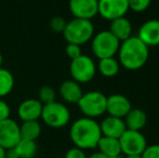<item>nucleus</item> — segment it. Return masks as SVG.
Here are the masks:
<instances>
[{
  "label": "nucleus",
  "instance_id": "obj_16",
  "mask_svg": "<svg viewBox=\"0 0 159 158\" xmlns=\"http://www.w3.org/2000/svg\"><path fill=\"white\" fill-rule=\"evenodd\" d=\"M59 94L62 100L68 104H77L80 97L84 94V91L80 84L73 79L65 80L61 84L59 88Z\"/></svg>",
  "mask_w": 159,
  "mask_h": 158
},
{
  "label": "nucleus",
  "instance_id": "obj_10",
  "mask_svg": "<svg viewBox=\"0 0 159 158\" xmlns=\"http://www.w3.org/2000/svg\"><path fill=\"white\" fill-rule=\"evenodd\" d=\"M20 140V124L15 120L8 118L0 121V146L10 150L19 143Z\"/></svg>",
  "mask_w": 159,
  "mask_h": 158
},
{
  "label": "nucleus",
  "instance_id": "obj_31",
  "mask_svg": "<svg viewBox=\"0 0 159 158\" xmlns=\"http://www.w3.org/2000/svg\"><path fill=\"white\" fill-rule=\"evenodd\" d=\"M88 158H109V157H107L106 155H104L103 153H101L98 151V152L92 153L90 156H88Z\"/></svg>",
  "mask_w": 159,
  "mask_h": 158
},
{
  "label": "nucleus",
  "instance_id": "obj_4",
  "mask_svg": "<svg viewBox=\"0 0 159 158\" xmlns=\"http://www.w3.org/2000/svg\"><path fill=\"white\" fill-rule=\"evenodd\" d=\"M107 97L101 91H89L82 94L77 105L84 117L96 119L106 114Z\"/></svg>",
  "mask_w": 159,
  "mask_h": 158
},
{
  "label": "nucleus",
  "instance_id": "obj_1",
  "mask_svg": "<svg viewBox=\"0 0 159 158\" xmlns=\"http://www.w3.org/2000/svg\"><path fill=\"white\" fill-rule=\"evenodd\" d=\"M69 138L76 147L84 151L94 150L102 138L100 122L88 117L76 119L69 129Z\"/></svg>",
  "mask_w": 159,
  "mask_h": 158
},
{
  "label": "nucleus",
  "instance_id": "obj_14",
  "mask_svg": "<svg viewBox=\"0 0 159 158\" xmlns=\"http://www.w3.org/2000/svg\"><path fill=\"white\" fill-rule=\"evenodd\" d=\"M100 128L103 137L114 138V139H119L124 134L125 131L127 130L124 119L109 116V115L101 120Z\"/></svg>",
  "mask_w": 159,
  "mask_h": 158
},
{
  "label": "nucleus",
  "instance_id": "obj_8",
  "mask_svg": "<svg viewBox=\"0 0 159 158\" xmlns=\"http://www.w3.org/2000/svg\"><path fill=\"white\" fill-rule=\"evenodd\" d=\"M121 154L127 155H142L147 147V141L145 135L141 131H134L127 129L124 134L119 138Z\"/></svg>",
  "mask_w": 159,
  "mask_h": 158
},
{
  "label": "nucleus",
  "instance_id": "obj_24",
  "mask_svg": "<svg viewBox=\"0 0 159 158\" xmlns=\"http://www.w3.org/2000/svg\"><path fill=\"white\" fill-rule=\"evenodd\" d=\"M55 97H57V92L55 90L50 86H42L39 89V92H38V100L42 103V105L44 104L52 103L55 101Z\"/></svg>",
  "mask_w": 159,
  "mask_h": 158
},
{
  "label": "nucleus",
  "instance_id": "obj_26",
  "mask_svg": "<svg viewBox=\"0 0 159 158\" xmlns=\"http://www.w3.org/2000/svg\"><path fill=\"white\" fill-rule=\"evenodd\" d=\"M67 21L62 16H54L50 21V28L57 34H63Z\"/></svg>",
  "mask_w": 159,
  "mask_h": 158
},
{
  "label": "nucleus",
  "instance_id": "obj_2",
  "mask_svg": "<svg viewBox=\"0 0 159 158\" xmlns=\"http://www.w3.org/2000/svg\"><path fill=\"white\" fill-rule=\"evenodd\" d=\"M117 55L121 67L128 70H138L148 61L149 48L136 36H131L120 42Z\"/></svg>",
  "mask_w": 159,
  "mask_h": 158
},
{
  "label": "nucleus",
  "instance_id": "obj_32",
  "mask_svg": "<svg viewBox=\"0 0 159 158\" xmlns=\"http://www.w3.org/2000/svg\"><path fill=\"white\" fill-rule=\"evenodd\" d=\"M6 155H7V150L2 147V146H0V158H6Z\"/></svg>",
  "mask_w": 159,
  "mask_h": 158
},
{
  "label": "nucleus",
  "instance_id": "obj_5",
  "mask_svg": "<svg viewBox=\"0 0 159 158\" xmlns=\"http://www.w3.org/2000/svg\"><path fill=\"white\" fill-rule=\"evenodd\" d=\"M120 41L108 29L94 34L91 39V50L96 59L114 57L118 52Z\"/></svg>",
  "mask_w": 159,
  "mask_h": 158
},
{
  "label": "nucleus",
  "instance_id": "obj_21",
  "mask_svg": "<svg viewBox=\"0 0 159 158\" xmlns=\"http://www.w3.org/2000/svg\"><path fill=\"white\" fill-rule=\"evenodd\" d=\"M20 134L23 140L36 141L41 134V124L38 120L22 121L20 124Z\"/></svg>",
  "mask_w": 159,
  "mask_h": 158
},
{
  "label": "nucleus",
  "instance_id": "obj_11",
  "mask_svg": "<svg viewBox=\"0 0 159 158\" xmlns=\"http://www.w3.org/2000/svg\"><path fill=\"white\" fill-rule=\"evenodd\" d=\"M131 102L126 95L120 94V93H113L109 97H107L106 113L109 116L124 119L128 113L131 111Z\"/></svg>",
  "mask_w": 159,
  "mask_h": 158
},
{
  "label": "nucleus",
  "instance_id": "obj_18",
  "mask_svg": "<svg viewBox=\"0 0 159 158\" xmlns=\"http://www.w3.org/2000/svg\"><path fill=\"white\" fill-rule=\"evenodd\" d=\"M127 129L141 131L147 124V115L141 108H131L127 116L124 118Z\"/></svg>",
  "mask_w": 159,
  "mask_h": 158
},
{
  "label": "nucleus",
  "instance_id": "obj_12",
  "mask_svg": "<svg viewBox=\"0 0 159 158\" xmlns=\"http://www.w3.org/2000/svg\"><path fill=\"white\" fill-rule=\"evenodd\" d=\"M69 11L76 19L92 20L98 15V0H69Z\"/></svg>",
  "mask_w": 159,
  "mask_h": 158
},
{
  "label": "nucleus",
  "instance_id": "obj_13",
  "mask_svg": "<svg viewBox=\"0 0 159 158\" xmlns=\"http://www.w3.org/2000/svg\"><path fill=\"white\" fill-rule=\"evenodd\" d=\"M136 37L148 48L159 46V20L153 19L144 22L139 28Z\"/></svg>",
  "mask_w": 159,
  "mask_h": 158
},
{
  "label": "nucleus",
  "instance_id": "obj_30",
  "mask_svg": "<svg viewBox=\"0 0 159 158\" xmlns=\"http://www.w3.org/2000/svg\"><path fill=\"white\" fill-rule=\"evenodd\" d=\"M11 115V108L9 104L6 101L0 99V121L10 118Z\"/></svg>",
  "mask_w": 159,
  "mask_h": 158
},
{
  "label": "nucleus",
  "instance_id": "obj_7",
  "mask_svg": "<svg viewBox=\"0 0 159 158\" xmlns=\"http://www.w3.org/2000/svg\"><path fill=\"white\" fill-rule=\"evenodd\" d=\"M69 74L71 79L78 84H88L94 78L96 74V64L94 60L86 54L70 60Z\"/></svg>",
  "mask_w": 159,
  "mask_h": 158
},
{
  "label": "nucleus",
  "instance_id": "obj_34",
  "mask_svg": "<svg viewBox=\"0 0 159 158\" xmlns=\"http://www.w3.org/2000/svg\"><path fill=\"white\" fill-rule=\"evenodd\" d=\"M2 63H3V56H2L1 53H0V68L2 67Z\"/></svg>",
  "mask_w": 159,
  "mask_h": 158
},
{
  "label": "nucleus",
  "instance_id": "obj_3",
  "mask_svg": "<svg viewBox=\"0 0 159 158\" xmlns=\"http://www.w3.org/2000/svg\"><path fill=\"white\" fill-rule=\"evenodd\" d=\"M94 34V25L90 20L74 17L73 20L67 22L62 35L64 36V39L66 40L67 43L82 46L91 41Z\"/></svg>",
  "mask_w": 159,
  "mask_h": 158
},
{
  "label": "nucleus",
  "instance_id": "obj_22",
  "mask_svg": "<svg viewBox=\"0 0 159 158\" xmlns=\"http://www.w3.org/2000/svg\"><path fill=\"white\" fill-rule=\"evenodd\" d=\"M13 148L17 158H35L38 152V145L36 141L23 139L20 140V142Z\"/></svg>",
  "mask_w": 159,
  "mask_h": 158
},
{
  "label": "nucleus",
  "instance_id": "obj_33",
  "mask_svg": "<svg viewBox=\"0 0 159 158\" xmlns=\"http://www.w3.org/2000/svg\"><path fill=\"white\" fill-rule=\"evenodd\" d=\"M124 158H142L141 155H127V156H124Z\"/></svg>",
  "mask_w": 159,
  "mask_h": 158
},
{
  "label": "nucleus",
  "instance_id": "obj_27",
  "mask_svg": "<svg viewBox=\"0 0 159 158\" xmlns=\"http://www.w3.org/2000/svg\"><path fill=\"white\" fill-rule=\"evenodd\" d=\"M65 53L70 60H74L76 57L80 56L82 54L81 46H78L75 43H67L66 48H65Z\"/></svg>",
  "mask_w": 159,
  "mask_h": 158
},
{
  "label": "nucleus",
  "instance_id": "obj_25",
  "mask_svg": "<svg viewBox=\"0 0 159 158\" xmlns=\"http://www.w3.org/2000/svg\"><path fill=\"white\" fill-rule=\"evenodd\" d=\"M152 4V0H128L129 10L135 13H141L146 11Z\"/></svg>",
  "mask_w": 159,
  "mask_h": 158
},
{
  "label": "nucleus",
  "instance_id": "obj_23",
  "mask_svg": "<svg viewBox=\"0 0 159 158\" xmlns=\"http://www.w3.org/2000/svg\"><path fill=\"white\" fill-rule=\"evenodd\" d=\"M14 88V77L7 68H0V97H4Z\"/></svg>",
  "mask_w": 159,
  "mask_h": 158
},
{
  "label": "nucleus",
  "instance_id": "obj_19",
  "mask_svg": "<svg viewBox=\"0 0 159 158\" xmlns=\"http://www.w3.org/2000/svg\"><path fill=\"white\" fill-rule=\"evenodd\" d=\"M98 152L103 153L109 158H115L120 156L121 154V147H120L119 139H114V138L103 137L100 139L98 143Z\"/></svg>",
  "mask_w": 159,
  "mask_h": 158
},
{
  "label": "nucleus",
  "instance_id": "obj_28",
  "mask_svg": "<svg viewBox=\"0 0 159 158\" xmlns=\"http://www.w3.org/2000/svg\"><path fill=\"white\" fill-rule=\"evenodd\" d=\"M141 156L142 158H159V144L147 145Z\"/></svg>",
  "mask_w": 159,
  "mask_h": 158
},
{
  "label": "nucleus",
  "instance_id": "obj_17",
  "mask_svg": "<svg viewBox=\"0 0 159 158\" xmlns=\"http://www.w3.org/2000/svg\"><path fill=\"white\" fill-rule=\"evenodd\" d=\"M108 30L121 42L132 36L133 27L130 20L127 19V16H122L111 21Z\"/></svg>",
  "mask_w": 159,
  "mask_h": 158
},
{
  "label": "nucleus",
  "instance_id": "obj_20",
  "mask_svg": "<svg viewBox=\"0 0 159 158\" xmlns=\"http://www.w3.org/2000/svg\"><path fill=\"white\" fill-rule=\"evenodd\" d=\"M120 67L121 66L115 56L101 59L98 60V64H96V70H98V73L106 78H113V77L117 76Z\"/></svg>",
  "mask_w": 159,
  "mask_h": 158
},
{
  "label": "nucleus",
  "instance_id": "obj_15",
  "mask_svg": "<svg viewBox=\"0 0 159 158\" xmlns=\"http://www.w3.org/2000/svg\"><path fill=\"white\" fill-rule=\"evenodd\" d=\"M42 106V103L38 99L24 100L17 107V116L22 121L38 120L41 117Z\"/></svg>",
  "mask_w": 159,
  "mask_h": 158
},
{
  "label": "nucleus",
  "instance_id": "obj_35",
  "mask_svg": "<svg viewBox=\"0 0 159 158\" xmlns=\"http://www.w3.org/2000/svg\"><path fill=\"white\" fill-rule=\"evenodd\" d=\"M115 158H124V156H122V155H120V156H118V157H115Z\"/></svg>",
  "mask_w": 159,
  "mask_h": 158
},
{
  "label": "nucleus",
  "instance_id": "obj_6",
  "mask_svg": "<svg viewBox=\"0 0 159 158\" xmlns=\"http://www.w3.org/2000/svg\"><path fill=\"white\" fill-rule=\"evenodd\" d=\"M42 121L50 128L59 129L67 126L70 121V112L64 103L54 101L42 106Z\"/></svg>",
  "mask_w": 159,
  "mask_h": 158
},
{
  "label": "nucleus",
  "instance_id": "obj_9",
  "mask_svg": "<svg viewBox=\"0 0 159 158\" xmlns=\"http://www.w3.org/2000/svg\"><path fill=\"white\" fill-rule=\"evenodd\" d=\"M128 12V0H98V14L106 21L126 16Z\"/></svg>",
  "mask_w": 159,
  "mask_h": 158
},
{
  "label": "nucleus",
  "instance_id": "obj_29",
  "mask_svg": "<svg viewBox=\"0 0 159 158\" xmlns=\"http://www.w3.org/2000/svg\"><path fill=\"white\" fill-rule=\"evenodd\" d=\"M64 158H88V156L86 154V151L74 146L67 151Z\"/></svg>",
  "mask_w": 159,
  "mask_h": 158
}]
</instances>
